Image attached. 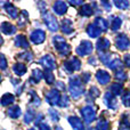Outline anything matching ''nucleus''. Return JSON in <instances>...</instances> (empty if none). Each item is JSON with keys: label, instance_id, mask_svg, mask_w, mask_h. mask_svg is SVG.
Returning <instances> with one entry per match:
<instances>
[{"label": "nucleus", "instance_id": "50", "mask_svg": "<svg viewBox=\"0 0 130 130\" xmlns=\"http://www.w3.org/2000/svg\"><path fill=\"white\" fill-rule=\"evenodd\" d=\"M56 86H57V88H58V89L62 90V91H65V86H64L62 82H57Z\"/></svg>", "mask_w": 130, "mask_h": 130}, {"label": "nucleus", "instance_id": "9", "mask_svg": "<svg viewBox=\"0 0 130 130\" xmlns=\"http://www.w3.org/2000/svg\"><path fill=\"white\" fill-rule=\"evenodd\" d=\"M40 64L43 65V66L46 67V70H49V71H53L54 69H56V61H55L54 57L49 54H47L43 57H41Z\"/></svg>", "mask_w": 130, "mask_h": 130}, {"label": "nucleus", "instance_id": "36", "mask_svg": "<svg viewBox=\"0 0 130 130\" xmlns=\"http://www.w3.org/2000/svg\"><path fill=\"white\" fill-rule=\"evenodd\" d=\"M18 58L23 59V61L25 62H31L32 58H33V55H32V53H22V54H18Z\"/></svg>", "mask_w": 130, "mask_h": 130}, {"label": "nucleus", "instance_id": "8", "mask_svg": "<svg viewBox=\"0 0 130 130\" xmlns=\"http://www.w3.org/2000/svg\"><path fill=\"white\" fill-rule=\"evenodd\" d=\"M115 46H117V48L119 50H122V52L127 50L130 47V40H129V38L124 33L119 34V36L117 37V39H115Z\"/></svg>", "mask_w": 130, "mask_h": 130}, {"label": "nucleus", "instance_id": "37", "mask_svg": "<svg viewBox=\"0 0 130 130\" xmlns=\"http://www.w3.org/2000/svg\"><path fill=\"white\" fill-rule=\"evenodd\" d=\"M115 79L119 81H126L127 80V74L124 71L120 70V71H117L115 72Z\"/></svg>", "mask_w": 130, "mask_h": 130}, {"label": "nucleus", "instance_id": "52", "mask_svg": "<svg viewBox=\"0 0 130 130\" xmlns=\"http://www.w3.org/2000/svg\"><path fill=\"white\" fill-rule=\"evenodd\" d=\"M89 130H96V129H95V128H90Z\"/></svg>", "mask_w": 130, "mask_h": 130}, {"label": "nucleus", "instance_id": "38", "mask_svg": "<svg viewBox=\"0 0 130 130\" xmlns=\"http://www.w3.org/2000/svg\"><path fill=\"white\" fill-rule=\"evenodd\" d=\"M122 103L126 107H130V91H127L122 96Z\"/></svg>", "mask_w": 130, "mask_h": 130}, {"label": "nucleus", "instance_id": "43", "mask_svg": "<svg viewBox=\"0 0 130 130\" xmlns=\"http://www.w3.org/2000/svg\"><path fill=\"white\" fill-rule=\"evenodd\" d=\"M82 81H83V83H87V82H89V79H90V73H88V72H86V73H82Z\"/></svg>", "mask_w": 130, "mask_h": 130}, {"label": "nucleus", "instance_id": "27", "mask_svg": "<svg viewBox=\"0 0 130 130\" xmlns=\"http://www.w3.org/2000/svg\"><path fill=\"white\" fill-rule=\"evenodd\" d=\"M14 101H15V97H14L11 94L7 92V94H5L4 96L1 97V105L7 106V105H9V104H13Z\"/></svg>", "mask_w": 130, "mask_h": 130}, {"label": "nucleus", "instance_id": "34", "mask_svg": "<svg viewBox=\"0 0 130 130\" xmlns=\"http://www.w3.org/2000/svg\"><path fill=\"white\" fill-rule=\"evenodd\" d=\"M30 96H31V101H30V103L33 104L34 106H39L41 104V101H40V98H39V96L33 91V90L30 91Z\"/></svg>", "mask_w": 130, "mask_h": 130}, {"label": "nucleus", "instance_id": "17", "mask_svg": "<svg viewBox=\"0 0 130 130\" xmlns=\"http://www.w3.org/2000/svg\"><path fill=\"white\" fill-rule=\"evenodd\" d=\"M1 31H2V33L7 34V36H11V34H14L16 32V27H15V25L10 24L9 22H2Z\"/></svg>", "mask_w": 130, "mask_h": 130}, {"label": "nucleus", "instance_id": "21", "mask_svg": "<svg viewBox=\"0 0 130 130\" xmlns=\"http://www.w3.org/2000/svg\"><path fill=\"white\" fill-rule=\"evenodd\" d=\"M95 25H96L101 31H107V29H108L107 21L103 17H97L96 20H95Z\"/></svg>", "mask_w": 130, "mask_h": 130}, {"label": "nucleus", "instance_id": "1", "mask_svg": "<svg viewBox=\"0 0 130 130\" xmlns=\"http://www.w3.org/2000/svg\"><path fill=\"white\" fill-rule=\"evenodd\" d=\"M82 78L79 75H73L70 78V85H69V90L70 94L73 98H78L83 94L85 89H83L82 85Z\"/></svg>", "mask_w": 130, "mask_h": 130}, {"label": "nucleus", "instance_id": "18", "mask_svg": "<svg viewBox=\"0 0 130 130\" xmlns=\"http://www.w3.org/2000/svg\"><path fill=\"white\" fill-rule=\"evenodd\" d=\"M5 9H6V11L9 14V16H10L11 18H17L18 17V10L13 4H10V2H6V4H5Z\"/></svg>", "mask_w": 130, "mask_h": 130}, {"label": "nucleus", "instance_id": "45", "mask_svg": "<svg viewBox=\"0 0 130 130\" xmlns=\"http://www.w3.org/2000/svg\"><path fill=\"white\" fill-rule=\"evenodd\" d=\"M38 127H39V130H52L47 123H40Z\"/></svg>", "mask_w": 130, "mask_h": 130}, {"label": "nucleus", "instance_id": "40", "mask_svg": "<svg viewBox=\"0 0 130 130\" xmlns=\"http://www.w3.org/2000/svg\"><path fill=\"white\" fill-rule=\"evenodd\" d=\"M99 57H101V61L103 62L104 64H106V65L112 61V59H111V54H103V53H102Z\"/></svg>", "mask_w": 130, "mask_h": 130}, {"label": "nucleus", "instance_id": "20", "mask_svg": "<svg viewBox=\"0 0 130 130\" xmlns=\"http://www.w3.org/2000/svg\"><path fill=\"white\" fill-rule=\"evenodd\" d=\"M101 32L102 31L95 24H89L87 27V33H88V36L91 37V38H98V37L101 36Z\"/></svg>", "mask_w": 130, "mask_h": 130}, {"label": "nucleus", "instance_id": "10", "mask_svg": "<svg viewBox=\"0 0 130 130\" xmlns=\"http://www.w3.org/2000/svg\"><path fill=\"white\" fill-rule=\"evenodd\" d=\"M30 39H31V41L34 43V45H40V43H42L43 41H45L46 33H45V31H42V30H39V29L34 30V31L30 34Z\"/></svg>", "mask_w": 130, "mask_h": 130}, {"label": "nucleus", "instance_id": "47", "mask_svg": "<svg viewBox=\"0 0 130 130\" xmlns=\"http://www.w3.org/2000/svg\"><path fill=\"white\" fill-rule=\"evenodd\" d=\"M124 64L127 65L128 67H130V54H127V55H124Z\"/></svg>", "mask_w": 130, "mask_h": 130}, {"label": "nucleus", "instance_id": "3", "mask_svg": "<svg viewBox=\"0 0 130 130\" xmlns=\"http://www.w3.org/2000/svg\"><path fill=\"white\" fill-rule=\"evenodd\" d=\"M42 16H43V22H45V24L47 25L48 30L52 31V32H56L57 30H58V27H59L56 17H55L52 13H49V11L43 13Z\"/></svg>", "mask_w": 130, "mask_h": 130}, {"label": "nucleus", "instance_id": "46", "mask_svg": "<svg viewBox=\"0 0 130 130\" xmlns=\"http://www.w3.org/2000/svg\"><path fill=\"white\" fill-rule=\"evenodd\" d=\"M101 5H102V6H104V8H105L106 10H111V4H110V2H107V1H102Z\"/></svg>", "mask_w": 130, "mask_h": 130}, {"label": "nucleus", "instance_id": "12", "mask_svg": "<svg viewBox=\"0 0 130 130\" xmlns=\"http://www.w3.org/2000/svg\"><path fill=\"white\" fill-rule=\"evenodd\" d=\"M96 79L101 85L104 86V85H107L111 81V75L106 71H104V70H98L96 73Z\"/></svg>", "mask_w": 130, "mask_h": 130}, {"label": "nucleus", "instance_id": "51", "mask_svg": "<svg viewBox=\"0 0 130 130\" xmlns=\"http://www.w3.org/2000/svg\"><path fill=\"white\" fill-rule=\"evenodd\" d=\"M56 130H62V129H61V127H56Z\"/></svg>", "mask_w": 130, "mask_h": 130}, {"label": "nucleus", "instance_id": "24", "mask_svg": "<svg viewBox=\"0 0 130 130\" xmlns=\"http://www.w3.org/2000/svg\"><path fill=\"white\" fill-rule=\"evenodd\" d=\"M80 14L85 17H89L94 14V9H92V6L89 4H85L83 6H81V9H80Z\"/></svg>", "mask_w": 130, "mask_h": 130}, {"label": "nucleus", "instance_id": "22", "mask_svg": "<svg viewBox=\"0 0 130 130\" xmlns=\"http://www.w3.org/2000/svg\"><path fill=\"white\" fill-rule=\"evenodd\" d=\"M13 71H14V73H15L16 75L22 76V75H24V74L26 73V66H25L24 64H22V63H16L13 66Z\"/></svg>", "mask_w": 130, "mask_h": 130}, {"label": "nucleus", "instance_id": "48", "mask_svg": "<svg viewBox=\"0 0 130 130\" xmlns=\"http://www.w3.org/2000/svg\"><path fill=\"white\" fill-rule=\"evenodd\" d=\"M70 5H72V6H83V1H70Z\"/></svg>", "mask_w": 130, "mask_h": 130}, {"label": "nucleus", "instance_id": "2", "mask_svg": "<svg viewBox=\"0 0 130 130\" xmlns=\"http://www.w3.org/2000/svg\"><path fill=\"white\" fill-rule=\"evenodd\" d=\"M53 42L56 48V50L62 55V56H69L71 53V47L69 43H66L65 39L61 36H56L53 38Z\"/></svg>", "mask_w": 130, "mask_h": 130}, {"label": "nucleus", "instance_id": "32", "mask_svg": "<svg viewBox=\"0 0 130 130\" xmlns=\"http://www.w3.org/2000/svg\"><path fill=\"white\" fill-rule=\"evenodd\" d=\"M33 119H36V113H34L33 110H27L26 111V114H25V119H24V122L25 123H31L33 121Z\"/></svg>", "mask_w": 130, "mask_h": 130}, {"label": "nucleus", "instance_id": "14", "mask_svg": "<svg viewBox=\"0 0 130 130\" xmlns=\"http://www.w3.org/2000/svg\"><path fill=\"white\" fill-rule=\"evenodd\" d=\"M110 47H111V42H110V40H107L106 38L98 39V41H97V43H96V49L101 53L107 50Z\"/></svg>", "mask_w": 130, "mask_h": 130}, {"label": "nucleus", "instance_id": "19", "mask_svg": "<svg viewBox=\"0 0 130 130\" xmlns=\"http://www.w3.org/2000/svg\"><path fill=\"white\" fill-rule=\"evenodd\" d=\"M62 31L65 34H70L73 32V25H72V21L69 18H64L62 22Z\"/></svg>", "mask_w": 130, "mask_h": 130}, {"label": "nucleus", "instance_id": "30", "mask_svg": "<svg viewBox=\"0 0 130 130\" xmlns=\"http://www.w3.org/2000/svg\"><path fill=\"white\" fill-rule=\"evenodd\" d=\"M43 76H45V80L48 85H53V83L55 82V75L52 73V71H49V70H45Z\"/></svg>", "mask_w": 130, "mask_h": 130}, {"label": "nucleus", "instance_id": "23", "mask_svg": "<svg viewBox=\"0 0 130 130\" xmlns=\"http://www.w3.org/2000/svg\"><path fill=\"white\" fill-rule=\"evenodd\" d=\"M7 113H8V115L11 118V119H17V118L22 114V111H21L20 106L16 105V106H11V107H9L8 111H7Z\"/></svg>", "mask_w": 130, "mask_h": 130}, {"label": "nucleus", "instance_id": "5", "mask_svg": "<svg viewBox=\"0 0 130 130\" xmlns=\"http://www.w3.org/2000/svg\"><path fill=\"white\" fill-rule=\"evenodd\" d=\"M63 67L65 69V71L72 73L74 71H79L81 69V62L78 57H71L70 59H67L66 62H64Z\"/></svg>", "mask_w": 130, "mask_h": 130}, {"label": "nucleus", "instance_id": "16", "mask_svg": "<svg viewBox=\"0 0 130 130\" xmlns=\"http://www.w3.org/2000/svg\"><path fill=\"white\" fill-rule=\"evenodd\" d=\"M14 42H15V46L16 47H21V48H25V49H27V48L30 47L29 45V41H27L26 37L23 36V34H20V36H17L15 38V40H14Z\"/></svg>", "mask_w": 130, "mask_h": 130}, {"label": "nucleus", "instance_id": "25", "mask_svg": "<svg viewBox=\"0 0 130 130\" xmlns=\"http://www.w3.org/2000/svg\"><path fill=\"white\" fill-rule=\"evenodd\" d=\"M42 76H43L42 71H41L40 69H36L32 72V76L30 78V81H31V83H38L39 81L41 80Z\"/></svg>", "mask_w": 130, "mask_h": 130}, {"label": "nucleus", "instance_id": "13", "mask_svg": "<svg viewBox=\"0 0 130 130\" xmlns=\"http://www.w3.org/2000/svg\"><path fill=\"white\" fill-rule=\"evenodd\" d=\"M54 8V11L58 15H64L67 11V4L65 1H56L53 6Z\"/></svg>", "mask_w": 130, "mask_h": 130}, {"label": "nucleus", "instance_id": "53", "mask_svg": "<svg viewBox=\"0 0 130 130\" xmlns=\"http://www.w3.org/2000/svg\"><path fill=\"white\" fill-rule=\"evenodd\" d=\"M29 130H34V129H29Z\"/></svg>", "mask_w": 130, "mask_h": 130}, {"label": "nucleus", "instance_id": "11", "mask_svg": "<svg viewBox=\"0 0 130 130\" xmlns=\"http://www.w3.org/2000/svg\"><path fill=\"white\" fill-rule=\"evenodd\" d=\"M104 103L106 104V106H107L110 110H115L118 106L117 98H115V96L111 91H108L105 94V96H104Z\"/></svg>", "mask_w": 130, "mask_h": 130}, {"label": "nucleus", "instance_id": "44", "mask_svg": "<svg viewBox=\"0 0 130 130\" xmlns=\"http://www.w3.org/2000/svg\"><path fill=\"white\" fill-rule=\"evenodd\" d=\"M7 67V59L4 54H1V70H6Z\"/></svg>", "mask_w": 130, "mask_h": 130}, {"label": "nucleus", "instance_id": "15", "mask_svg": "<svg viewBox=\"0 0 130 130\" xmlns=\"http://www.w3.org/2000/svg\"><path fill=\"white\" fill-rule=\"evenodd\" d=\"M69 122L72 126L73 130H85V126L83 122L79 119L78 117H70L69 118Z\"/></svg>", "mask_w": 130, "mask_h": 130}, {"label": "nucleus", "instance_id": "28", "mask_svg": "<svg viewBox=\"0 0 130 130\" xmlns=\"http://www.w3.org/2000/svg\"><path fill=\"white\" fill-rule=\"evenodd\" d=\"M122 24V20L120 17H117V16H113L112 20H111V29L113 31H117V30L120 29Z\"/></svg>", "mask_w": 130, "mask_h": 130}, {"label": "nucleus", "instance_id": "29", "mask_svg": "<svg viewBox=\"0 0 130 130\" xmlns=\"http://www.w3.org/2000/svg\"><path fill=\"white\" fill-rule=\"evenodd\" d=\"M107 66L110 67L111 70H114V71H117L118 69H121V67H122V62L120 61L119 58H113L112 61H111L110 63L107 64Z\"/></svg>", "mask_w": 130, "mask_h": 130}, {"label": "nucleus", "instance_id": "42", "mask_svg": "<svg viewBox=\"0 0 130 130\" xmlns=\"http://www.w3.org/2000/svg\"><path fill=\"white\" fill-rule=\"evenodd\" d=\"M49 114H50V117H52L53 121H56L57 122L59 120V114H58V112H57V111L50 108V110H49Z\"/></svg>", "mask_w": 130, "mask_h": 130}, {"label": "nucleus", "instance_id": "6", "mask_svg": "<svg viewBox=\"0 0 130 130\" xmlns=\"http://www.w3.org/2000/svg\"><path fill=\"white\" fill-rule=\"evenodd\" d=\"M92 50H94V45L88 40H83V41H81V43L76 48L75 52L79 56H87V55L91 54Z\"/></svg>", "mask_w": 130, "mask_h": 130}, {"label": "nucleus", "instance_id": "33", "mask_svg": "<svg viewBox=\"0 0 130 130\" xmlns=\"http://www.w3.org/2000/svg\"><path fill=\"white\" fill-rule=\"evenodd\" d=\"M97 129L98 130H108L110 129V123H108V121L105 119H101L97 122Z\"/></svg>", "mask_w": 130, "mask_h": 130}, {"label": "nucleus", "instance_id": "41", "mask_svg": "<svg viewBox=\"0 0 130 130\" xmlns=\"http://www.w3.org/2000/svg\"><path fill=\"white\" fill-rule=\"evenodd\" d=\"M89 95L91 98H96V97L99 96V90L97 87H91L89 89Z\"/></svg>", "mask_w": 130, "mask_h": 130}, {"label": "nucleus", "instance_id": "26", "mask_svg": "<svg viewBox=\"0 0 130 130\" xmlns=\"http://www.w3.org/2000/svg\"><path fill=\"white\" fill-rule=\"evenodd\" d=\"M122 90H123V86L121 82H114L111 85V92H112L114 96L122 94Z\"/></svg>", "mask_w": 130, "mask_h": 130}, {"label": "nucleus", "instance_id": "49", "mask_svg": "<svg viewBox=\"0 0 130 130\" xmlns=\"http://www.w3.org/2000/svg\"><path fill=\"white\" fill-rule=\"evenodd\" d=\"M42 118H43V115H42V114H38V115H37L36 123L38 124V126H39V124H40V121H41V120H42Z\"/></svg>", "mask_w": 130, "mask_h": 130}, {"label": "nucleus", "instance_id": "4", "mask_svg": "<svg viewBox=\"0 0 130 130\" xmlns=\"http://www.w3.org/2000/svg\"><path fill=\"white\" fill-rule=\"evenodd\" d=\"M45 97H46V102H47L49 105L52 106H55V105H58L59 102H61V94L57 89H52L49 91H47L45 94Z\"/></svg>", "mask_w": 130, "mask_h": 130}, {"label": "nucleus", "instance_id": "31", "mask_svg": "<svg viewBox=\"0 0 130 130\" xmlns=\"http://www.w3.org/2000/svg\"><path fill=\"white\" fill-rule=\"evenodd\" d=\"M119 130H130V121L127 119V115H123L119 126Z\"/></svg>", "mask_w": 130, "mask_h": 130}, {"label": "nucleus", "instance_id": "39", "mask_svg": "<svg viewBox=\"0 0 130 130\" xmlns=\"http://www.w3.org/2000/svg\"><path fill=\"white\" fill-rule=\"evenodd\" d=\"M61 107H67V106L70 105V101H69V97L66 96V95H63L61 98V102H59L58 104Z\"/></svg>", "mask_w": 130, "mask_h": 130}, {"label": "nucleus", "instance_id": "35", "mask_svg": "<svg viewBox=\"0 0 130 130\" xmlns=\"http://www.w3.org/2000/svg\"><path fill=\"white\" fill-rule=\"evenodd\" d=\"M114 5L119 9H127L130 4L129 1H126V0H119V1H114Z\"/></svg>", "mask_w": 130, "mask_h": 130}, {"label": "nucleus", "instance_id": "7", "mask_svg": "<svg viewBox=\"0 0 130 130\" xmlns=\"http://www.w3.org/2000/svg\"><path fill=\"white\" fill-rule=\"evenodd\" d=\"M80 113H81V115H82V119L85 120V122H87V123H91V122L96 119V110L89 105L81 108Z\"/></svg>", "mask_w": 130, "mask_h": 130}]
</instances>
